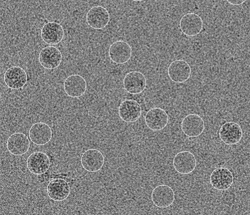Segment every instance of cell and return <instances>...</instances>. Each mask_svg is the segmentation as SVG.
Instances as JSON below:
<instances>
[{"instance_id":"1","label":"cell","mask_w":250,"mask_h":215,"mask_svg":"<svg viewBox=\"0 0 250 215\" xmlns=\"http://www.w3.org/2000/svg\"><path fill=\"white\" fill-rule=\"evenodd\" d=\"M204 22L203 19L194 13L185 14L180 22L181 32L188 37H195L203 30Z\"/></svg>"},{"instance_id":"2","label":"cell","mask_w":250,"mask_h":215,"mask_svg":"<svg viewBox=\"0 0 250 215\" xmlns=\"http://www.w3.org/2000/svg\"><path fill=\"white\" fill-rule=\"evenodd\" d=\"M108 55L114 63L123 64L127 63L132 55V47L128 43L124 41H118L109 46Z\"/></svg>"},{"instance_id":"3","label":"cell","mask_w":250,"mask_h":215,"mask_svg":"<svg viewBox=\"0 0 250 215\" xmlns=\"http://www.w3.org/2000/svg\"><path fill=\"white\" fill-rule=\"evenodd\" d=\"M191 69L185 60H178L171 62L167 68V75L173 82L182 84L190 78Z\"/></svg>"},{"instance_id":"4","label":"cell","mask_w":250,"mask_h":215,"mask_svg":"<svg viewBox=\"0 0 250 215\" xmlns=\"http://www.w3.org/2000/svg\"><path fill=\"white\" fill-rule=\"evenodd\" d=\"M124 87L128 93L137 95L142 93L147 86L146 78L142 73L133 71L125 76Z\"/></svg>"},{"instance_id":"5","label":"cell","mask_w":250,"mask_h":215,"mask_svg":"<svg viewBox=\"0 0 250 215\" xmlns=\"http://www.w3.org/2000/svg\"><path fill=\"white\" fill-rule=\"evenodd\" d=\"M175 193L170 186L160 185L156 186L152 191L151 200L156 207L167 208L171 206L174 202Z\"/></svg>"},{"instance_id":"6","label":"cell","mask_w":250,"mask_h":215,"mask_svg":"<svg viewBox=\"0 0 250 215\" xmlns=\"http://www.w3.org/2000/svg\"><path fill=\"white\" fill-rule=\"evenodd\" d=\"M86 21L93 29L102 30L108 24L109 13L107 9L103 6H95L90 8L86 14Z\"/></svg>"},{"instance_id":"7","label":"cell","mask_w":250,"mask_h":215,"mask_svg":"<svg viewBox=\"0 0 250 215\" xmlns=\"http://www.w3.org/2000/svg\"><path fill=\"white\" fill-rule=\"evenodd\" d=\"M118 113L123 121L134 123L141 117L142 109L141 105L136 100L126 99L120 104Z\"/></svg>"},{"instance_id":"8","label":"cell","mask_w":250,"mask_h":215,"mask_svg":"<svg viewBox=\"0 0 250 215\" xmlns=\"http://www.w3.org/2000/svg\"><path fill=\"white\" fill-rule=\"evenodd\" d=\"M183 132L189 137H197L204 132L205 129L203 118L197 114H189L181 122Z\"/></svg>"},{"instance_id":"9","label":"cell","mask_w":250,"mask_h":215,"mask_svg":"<svg viewBox=\"0 0 250 215\" xmlns=\"http://www.w3.org/2000/svg\"><path fill=\"white\" fill-rule=\"evenodd\" d=\"M145 121L147 128L150 130L161 131L163 130L169 123V116L164 109L153 108L147 112Z\"/></svg>"},{"instance_id":"10","label":"cell","mask_w":250,"mask_h":215,"mask_svg":"<svg viewBox=\"0 0 250 215\" xmlns=\"http://www.w3.org/2000/svg\"><path fill=\"white\" fill-rule=\"evenodd\" d=\"M219 137L226 145H237L242 140L243 130L237 123L226 122L220 129Z\"/></svg>"},{"instance_id":"11","label":"cell","mask_w":250,"mask_h":215,"mask_svg":"<svg viewBox=\"0 0 250 215\" xmlns=\"http://www.w3.org/2000/svg\"><path fill=\"white\" fill-rule=\"evenodd\" d=\"M81 165L89 172H97L103 169L104 164V157L97 149H89L81 156Z\"/></svg>"},{"instance_id":"12","label":"cell","mask_w":250,"mask_h":215,"mask_svg":"<svg viewBox=\"0 0 250 215\" xmlns=\"http://www.w3.org/2000/svg\"><path fill=\"white\" fill-rule=\"evenodd\" d=\"M196 164L194 155L188 151L178 152L173 160V166L175 170L182 174L191 173L195 170Z\"/></svg>"},{"instance_id":"13","label":"cell","mask_w":250,"mask_h":215,"mask_svg":"<svg viewBox=\"0 0 250 215\" xmlns=\"http://www.w3.org/2000/svg\"><path fill=\"white\" fill-rule=\"evenodd\" d=\"M86 89L87 84L86 80L80 75H71L64 81V91L71 98H78L83 96Z\"/></svg>"},{"instance_id":"14","label":"cell","mask_w":250,"mask_h":215,"mask_svg":"<svg viewBox=\"0 0 250 215\" xmlns=\"http://www.w3.org/2000/svg\"><path fill=\"white\" fill-rule=\"evenodd\" d=\"M50 160L49 156L42 151L33 152L27 160V167L31 173L36 175L44 174L49 169Z\"/></svg>"},{"instance_id":"15","label":"cell","mask_w":250,"mask_h":215,"mask_svg":"<svg viewBox=\"0 0 250 215\" xmlns=\"http://www.w3.org/2000/svg\"><path fill=\"white\" fill-rule=\"evenodd\" d=\"M232 172L225 167L215 169L210 176V182L215 190L226 191L229 189L233 183Z\"/></svg>"},{"instance_id":"16","label":"cell","mask_w":250,"mask_h":215,"mask_svg":"<svg viewBox=\"0 0 250 215\" xmlns=\"http://www.w3.org/2000/svg\"><path fill=\"white\" fill-rule=\"evenodd\" d=\"M38 60L43 68L48 70L55 69L62 63V55L57 47L47 46L41 51Z\"/></svg>"},{"instance_id":"17","label":"cell","mask_w":250,"mask_h":215,"mask_svg":"<svg viewBox=\"0 0 250 215\" xmlns=\"http://www.w3.org/2000/svg\"><path fill=\"white\" fill-rule=\"evenodd\" d=\"M64 36L63 27L59 23L55 22H47L42 28L41 37L47 44H59L63 40Z\"/></svg>"},{"instance_id":"18","label":"cell","mask_w":250,"mask_h":215,"mask_svg":"<svg viewBox=\"0 0 250 215\" xmlns=\"http://www.w3.org/2000/svg\"><path fill=\"white\" fill-rule=\"evenodd\" d=\"M29 136L34 144L37 146H44L51 140L52 129L45 123H36L33 124L29 130Z\"/></svg>"},{"instance_id":"19","label":"cell","mask_w":250,"mask_h":215,"mask_svg":"<svg viewBox=\"0 0 250 215\" xmlns=\"http://www.w3.org/2000/svg\"><path fill=\"white\" fill-rule=\"evenodd\" d=\"M47 193L48 196L54 201H63L70 194V185L63 179H53L47 186Z\"/></svg>"},{"instance_id":"20","label":"cell","mask_w":250,"mask_h":215,"mask_svg":"<svg viewBox=\"0 0 250 215\" xmlns=\"http://www.w3.org/2000/svg\"><path fill=\"white\" fill-rule=\"evenodd\" d=\"M27 81V75L25 70L19 66L9 68L4 75V82L12 89L22 88Z\"/></svg>"},{"instance_id":"21","label":"cell","mask_w":250,"mask_h":215,"mask_svg":"<svg viewBox=\"0 0 250 215\" xmlns=\"http://www.w3.org/2000/svg\"><path fill=\"white\" fill-rule=\"evenodd\" d=\"M30 147V140L28 137L21 132L13 133L7 141L8 151L15 156H22L26 154Z\"/></svg>"},{"instance_id":"22","label":"cell","mask_w":250,"mask_h":215,"mask_svg":"<svg viewBox=\"0 0 250 215\" xmlns=\"http://www.w3.org/2000/svg\"><path fill=\"white\" fill-rule=\"evenodd\" d=\"M228 2L233 6H239L245 2V0H229Z\"/></svg>"}]
</instances>
